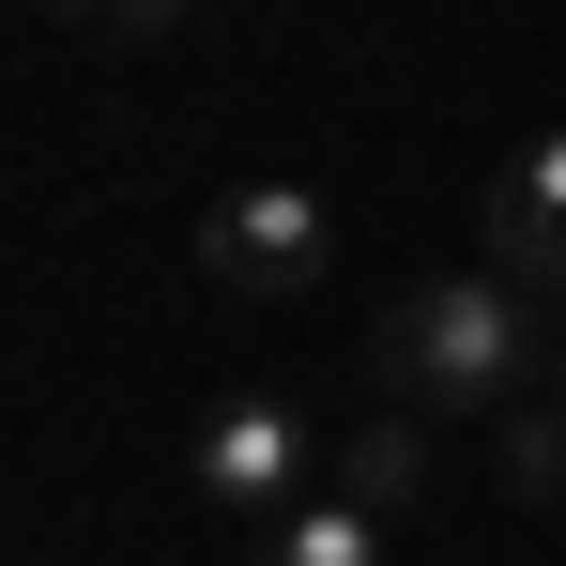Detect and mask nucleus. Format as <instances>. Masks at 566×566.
<instances>
[{
	"instance_id": "1",
	"label": "nucleus",
	"mask_w": 566,
	"mask_h": 566,
	"mask_svg": "<svg viewBox=\"0 0 566 566\" xmlns=\"http://www.w3.org/2000/svg\"><path fill=\"white\" fill-rule=\"evenodd\" d=\"M382 382L398 413H505L552 382V337H536V291L505 276H413L382 306Z\"/></svg>"
},
{
	"instance_id": "2",
	"label": "nucleus",
	"mask_w": 566,
	"mask_h": 566,
	"mask_svg": "<svg viewBox=\"0 0 566 566\" xmlns=\"http://www.w3.org/2000/svg\"><path fill=\"white\" fill-rule=\"evenodd\" d=\"M322 261H337V214H322L306 185H230L214 214H199V276L214 291L291 306V291H322Z\"/></svg>"
},
{
	"instance_id": "3",
	"label": "nucleus",
	"mask_w": 566,
	"mask_h": 566,
	"mask_svg": "<svg viewBox=\"0 0 566 566\" xmlns=\"http://www.w3.org/2000/svg\"><path fill=\"white\" fill-rule=\"evenodd\" d=\"M291 474H306V429H291L276 398H230V413H199V444H185V490H214V505H276Z\"/></svg>"
},
{
	"instance_id": "4",
	"label": "nucleus",
	"mask_w": 566,
	"mask_h": 566,
	"mask_svg": "<svg viewBox=\"0 0 566 566\" xmlns=\"http://www.w3.org/2000/svg\"><path fill=\"white\" fill-rule=\"evenodd\" d=\"M490 276L505 291H566V138H536L490 185Z\"/></svg>"
},
{
	"instance_id": "5",
	"label": "nucleus",
	"mask_w": 566,
	"mask_h": 566,
	"mask_svg": "<svg viewBox=\"0 0 566 566\" xmlns=\"http://www.w3.org/2000/svg\"><path fill=\"white\" fill-rule=\"evenodd\" d=\"M337 490H353V505H413V490H429V413H368V429L337 444Z\"/></svg>"
},
{
	"instance_id": "6",
	"label": "nucleus",
	"mask_w": 566,
	"mask_h": 566,
	"mask_svg": "<svg viewBox=\"0 0 566 566\" xmlns=\"http://www.w3.org/2000/svg\"><path fill=\"white\" fill-rule=\"evenodd\" d=\"M261 566H382V505H353V490L337 505H291Z\"/></svg>"
},
{
	"instance_id": "7",
	"label": "nucleus",
	"mask_w": 566,
	"mask_h": 566,
	"mask_svg": "<svg viewBox=\"0 0 566 566\" xmlns=\"http://www.w3.org/2000/svg\"><path fill=\"white\" fill-rule=\"evenodd\" d=\"M505 490H521V505L566 490V413H552V398H505Z\"/></svg>"
},
{
	"instance_id": "8",
	"label": "nucleus",
	"mask_w": 566,
	"mask_h": 566,
	"mask_svg": "<svg viewBox=\"0 0 566 566\" xmlns=\"http://www.w3.org/2000/svg\"><path fill=\"white\" fill-rule=\"evenodd\" d=\"M62 15H77V31H123V46H154V31H169L185 0H62Z\"/></svg>"
}]
</instances>
